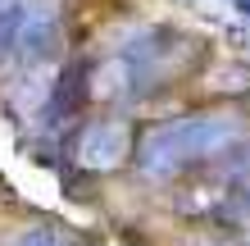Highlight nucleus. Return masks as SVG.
Instances as JSON below:
<instances>
[{"label":"nucleus","instance_id":"obj_6","mask_svg":"<svg viewBox=\"0 0 250 246\" xmlns=\"http://www.w3.org/2000/svg\"><path fill=\"white\" fill-rule=\"evenodd\" d=\"M250 219V169L241 178H232V187L223 192V205H218V219Z\"/></svg>","mask_w":250,"mask_h":246},{"label":"nucleus","instance_id":"obj_1","mask_svg":"<svg viewBox=\"0 0 250 246\" xmlns=\"http://www.w3.org/2000/svg\"><path fill=\"white\" fill-rule=\"evenodd\" d=\"M232 141H241V128L223 119V114H182V119H164L137 141V169L141 178H178L187 169L214 164Z\"/></svg>","mask_w":250,"mask_h":246},{"label":"nucleus","instance_id":"obj_5","mask_svg":"<svg viewBox=\"0 0 250 246\" xmlns=\"http://www.w3.org/2000/svg\"><path fill=\"white\" fill-rule=\"evenodd\" d=\"M23 19H27V5H23V0H0V60L19 50Z\"/></svg>","mask_w":250,"mask_h":246},{"label":"nucleus","instance_id":"obj_2","mask_svg":"<svg viewBox=\"0 0 250 246\" xmlns=\"http://www.w3.org/2000/svg\"><path fill=\"white\" fill-rule=\"evenodd\" d=\"M137 151L132 146V128L127 119H91L82 128V137H78V160L86 169H119L127 155Z\"/></svg>","mask_w":250,"mask_h":246},{"label":"nucleus","instance_id":"obj_7","mask_svg":"<svg viewBox=\"0 0 250 246\" xmlns=\"http://www.w3.org/2000/svg\"><path fill=\"white\" fill-rule=\"evenodd\" d=\"M19 246H73L60 228H32L27 237H19Z\"/></svg>","mask_w":250,"mask_h":246},{"label":"nucleus","instance_id":"obj_8","mask_svg":"<svg viewBox=\"0 0 250 246\" xmlns=\"http://www.w3.org/2000/svg\"><path fill=\"white\" fill-rule=\"evenodd\" d=\"M218 78H223V82H218L223 91H250V68H246V64H232V68H223Z\"/></svg>","mask_w":250,"mask_h":246},{"label":"nucleus","instance_id":"obj_4","mask_svg":"<svg viewBox=\"0 0 250 246\" xmlns=\"http://www.w3.org/2000/svg\"><path fill=\"white\" fill-rule=\"evenodd\" d=\"M64 50V23L55 9H27L23 19V32H19V60L27 68H41V64H55Z\"/></svg>","mask_w":250,"mask_h":246},{"label":"nucleus","instance_id":"obj_3","mask_svg":"<svg viewBox=\"0 0 250 246\" xmlns=\"http://www.w3.org/2000/svg\"><path fill=\"white\" fill-rule=\"evenodd\" d=\"M86 100H91V64L73 60L64 73L55 78L50 96H46V110H41V119H46L50 133H60V128H68V123L82 119Z\"/></svg>","mask_w":250,"mask_h":246},{"label":"nucleus","instance_id":"obj_10","mask_svg":"<svg viewBox=\"0 0 250 246\" xmlns=\"http://www.w3.org/2000/svg\"><path fill=\"white\" fill-rule=\"evenodd\" d=\"M246 246H250V242H246Z\"/></svg>","mask_w":250,"mask_h":246},{"label":"nucleus","instance_id":"obj_9","mask_svg":"<svg viewBox=\"0 0 250 246\" xmlns=\"http://www.w3.org/2000/svg\"><path fill=\"white\" fill-rule=\"evenodd\" d=\"M223 5L237 14V19H250V0H223Z\"/></svg>","mask_w":250,"mask_h":246}]
</instances>
